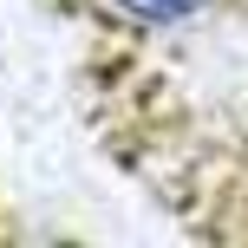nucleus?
<instances>
[{
	"label": "nucleus",
	"mask_w": 248,
	"mask_h": 248,
	"mask_svg": "<svg viewBox=\"0 0 248 248\" xmlns=\"http://www.w3.org/2000/svg\"><path fill=\"white\" fill-rule=\"evenodd\" d=\"M131 20H150V26H170V20H189L202 0H118Z\"/></svg>",
	"instance_id": "obj_1"
}]
</instances>
